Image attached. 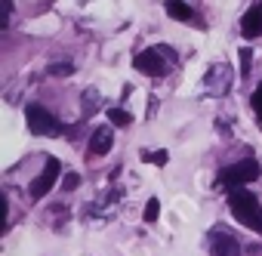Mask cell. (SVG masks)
Listing matches in <instances>:
<instances>
[{
	"mask_svg": "<svg viewBox=\"0 0 262 256\" xmlns=\"http://www.w3.org/2000/svg\"><path fill=\"white\" fill-rule=\"evenodd\" d=\"M228 210H231V216L241 225H247L256 234H262V204H259V198L253 191H244V188L231 191L228 195Z\"/></svg>",
	"mask_w": 262,
	"mask_h": 256,
	"instance_id": "obj_1",
	"label": "cell"
},
{
	"mask_svg": "<svg viewBox=\"0 0 262 256\" xmlns=\"http://www.w3.org/2000/svg\"><path fill=\"white\" fill-rule=\"evenodd\" d=\"M173 62H176V56L170 53V47H148V50H142V53L133 59L136 71H142V74H148V77H164Z\"/></svg>",
	"mask_w": 262,
	"mask_h": 256,
	"instance_id": "obj_2",
	"label": "cell"
},
{
	"mask_svg": "<svg viewBox=\"0 0 262 256\" xmlns=\"http://www.w3.org/2000/svg\"><path fill=\"white\" fill-rule=\"evenodd\" d=\"M259 173H262V167H259L256 161H237V164H231V167L219 170V185H225V188L237 191V188H244L247 182L259 179Z\"/></svg>",
	"mask_w": 262,
	"mask_h": 256,
	"instance_id": "obj_3",
	"label": "cell"
},
{
	"mask_svg": "<svg viewBox=\"0 0 262 256\" xmlns=\"http://www.w3.org/2000/svg\"><path fill=\"white\" fill-rule=\"evenodd\" d=\"M25 114H28V126H31V133H34V136H59V133H62L59 117L50 114L43 105H28Z\"/></svg>",
	"mask_w": 262,
	"mask_h": 256,
	"instance_id": "obj_4",
	"label": "cell"
},
{
	"mask_svg": "<svg viewBox=\"0 0 262 256\" xmlns=\"http://www.w3.org/2000/svg\"><path fill=\"white\" fill-rule=\"evenodd\" d=\"M59 170H62V164H59L56 158H47L43 173L28 185V195H31V198H47V195H50V188H53V185H56V179H59Z\"/></svg>",
	"mask_w": 262,
	"mask_h": 256,
	"instance_id": "obj_5",
	"label": "cell"
},
{
	"mask_svg": "<svg viewBox=\"0 0 262 256\" xmlns=\"http://www.w3.org/2000/svg\"><path fill=\"white\" fill-rule=\"evenodd\" d=\"M210 256H244V250H241V244H237L228 231L216 228V231L210 234Z\"/></svg>",
	"mask_w": 262,
	"mask_h": 256,
	"instance_id": "obj_6",
	"label": "cell"
},
{
	"mask_svg": "<svg viewBox=\"0 0 262 256\" xmlns=\"http://www.w3.org/2000/svg\"><path fill=\"white\" fill-rule=\"evenodd\" d=\"M111 142H114L111 126H99V130L90 136V158H102V155H108V152H111Z\"/></svg>",
	"mask_w": 262,
	"mask_h": 256,
	"instance_id": "obj_7",
	"label": "cell"
},
{
	"mask_svg": "<svg viewBox=\"0 0 262 256\" xmlns=\"http://www.w3.org/2000/svg\"><path fill=\"white\" fill-rule=\"evenodd\" d=\"M241 31H244V37H259L262 34V0L253 10H247V16L241 19Z\"/></svg>",
	"mask_w": 262,
	"mask_h": 256,
	"instance_id": "obj_8",
	"label": "cell"
},
{
	"mask_svg": "<svg viewBox=\"0 0 262 256\" xmlns=\"http://www.w3.org/2000/svg\"><path fill=\"white\" fill-rule=\"evenodd\" d=\"M164 10H167V16H173L179 22H194V13H191V7L185 4V0H167Z\"/></svg>",
	"mask_w": 262,
	"mask_h": 256,
	"instance_id": "obj_9",
	"label": "cell"
},
{
	"mask_svg": "<svg viewBox=\"0 0 262 256\" xmlns=\"http://www.w3.org/2000/svg\"><path fill=\"white\" fill-rule=\"evenodd\" d=\"M108 120H111L114 126H129V123H133V114L123 111V108H111V111H108Z\"/></svg>",
	"mask_w": 262,
	"mask_h": 256,
	"instance_id": "obj_10",
	"label": "cell"
},
{
	"mask_svg": "<svg viewBox=\"0 0 262 256\" xmlns=\"http://www.w3.org/2000/svg\"><path fill=\"white\" fill-rule=\"evenodd\" d=\"M158 216H161V201H158V198H148V204H145V210H142V219H145V222H158Z\"/></svg>",
	"mask_w": 262,
	"mask_h": 256,
	"instance_id": "obj_11",
	"label": "cell"
},
{
	"mask_svg": "<svg viewBox=\"0 0 262 256\" xmlns=\"http://www.w3.org/2000/svg\"><path fill=\"white\" fill-rule=\"evenodd\" d=\"M167 158H170L167 152H148V148L142 152V161H145V164L151 161V164H158V167H164V164H167Z\"/></svg>",
	"mask_w": 262,
	"mask_h": 256,
	"instance_id": "obj_12",
	"label": "cell"
},
{
	"mask_svg": "<svg viewBox=\"0 0 262 256\" xmlns=\"http://www.w3.org/2000/svg\"><path fill=\"white\" fill-rule=\"evenodd\" d=\"M250 65H253V50L244 47V50H241V74H244V77L250 74Z\"/></svg>",
	"mask_w": 262,
	"mask_h": 256,
	"instance_id": "obj_13",
	"label": "cell"
},
{
	"mask_svg": "<svg viewBox=\"0 0 262 256\" xmlns=\"http://www.w3.org/2000/svg\"><path fill=\"white\" fill-rule=\"evenodd\" d=\"M50 74H56V77H68V74H74V68H71L68 62H59V65H50Z\"/></svg>",
	"mask_w": 262,
	"mask_h": 256,
	"instance_id": "obj_14",
	"label": "cell"
},
{
	"mask_svg": "<svg viewBox=\"0 0 262 256\" xmlns=\"http://www.w3.org/2000/svg\"><path fill=\"white\" fill-rule=\"evenodd\" d=\"M250 105H253V111L259 114V120H262V83L256 87V93L250 96Z\"/></svg>",
	"mask_w": 262,
	"mask_h": 256,
	"instance_id": "obj_15",
	"label": "cell"
},
{
	"mask_svg": "<svg viewBox=\"0 0 262 256\" xmlns=\"http://www.w3.org/2000/svg\"><path fill=\"white\" fill-rule=\"evenodd\" d=\"M77 185H80V176H77V173H68V176H65V182H62V188H65V191H74Z\"/></svg>",
	"mask_w": 262,
	"mask_h": 256,
	"instance_id": "obj_16",
	"label": "cell"
},
{
	"mask_svg": "<svg viewBox=\"0 0 262 256\" xmlns=\"http://www.w3.org/2000/svg\"><path fill=\"white\" fill-rule=\"evenodd\" d=\"M10 16H13V0H4V28L10 25Z\"/></svg>",
	"mask_w": 262,
	"mask_h": 256,
	"instance_id": "obj_17",
	"label": "cell"
}]
</instances>
